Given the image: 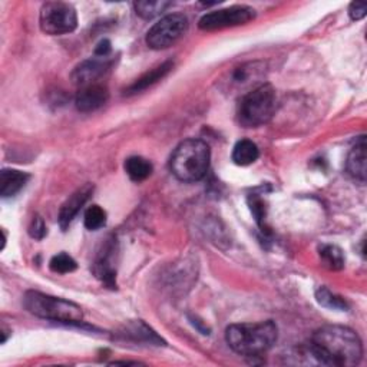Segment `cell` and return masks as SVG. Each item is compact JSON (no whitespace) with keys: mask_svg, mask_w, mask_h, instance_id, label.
Returning <instances> with one entry per match:
<instances>
[{"mask_svg":"<svg viewBox=\"0 0 367 367\" xmlns=\"http://www.w3.org/2000/svg\"><path fill=\"white\" fill-rule=\"evenodd\" d=\"M260 157L259 147L250 140H241L232 150V161L239 167H249Z\"/></svg>","mask_w":367,"mask_h":367,"instance_id":"2e32d148","label":"cell"},{"mask_svg":"<svg viewBox=\"0 0 367 367\" xmlns=\"http://www.w3.org/2000/svg\"><path fill=\"white\" fill-rule=\"evenodd\" d=\"M112 52V46H110V42L108 39H103L98 43L96 49H95V56H99V58H109Z\"/></svg>","mask_w":367,"mask_h":367,"instance_id":"484cf974","label":"cell"},{"mask_svg":"<svg viewBox=\"0 0 367 367\" xmlns=\"http://www.w3.org/2000/svg\"><path fill=\"white\" fill-rule=\"evenodd\" d=\"M109 99L108 88L102 83L82 86L75 98V105L81 112H93L102 108Z\"/></svg>","mask_w":367,"mask_h":367,"instance_id":"30bf717a","label":"cell"},{"mask_svg":"<svg viewBox=\"0 0 367 367\" xmlns=\"http://www.w3.org/2000/svg\"><path fill=\"white\" fill-rule=\"evenodd\" d=\"M171 5V2H165V0H141L134 4V8L138 16L148 21L162 15Z\"/></svg>","mask_w":367,"mask_h":367,"instance_id":"ac0fdd59","label":"cell"},{"mask_svg":"<svg viewBox=\"0 0 367 367\" xmlns=\"http://www.w3.org/2000/svg\"><path fill=\"white\" fill-rule=\"evenodd\" d=\"M346 168L354 180L360 182L366 181V141L363 137L348 153Z\"/></svg>","mask_w":367,"mask_h":367,"instance_id":"4fadbf2b","label":"cell"},{"mask_svg":"<svg viewBox=\"0 0 367 367\" xmlns=\"http://www.w3.org/2000/svg\"><path fill=\"white\" fill-rule=\"evenodd\" d=\"M316 299L319 301L320 306L326 307V309H330V310H337V311H347L348 310V304L347 301L331 293L329 289L326 287H320L317 291H316Z\"/></svg>","mask_w":367,"mask_h":367,"instance_id":"ffe728a7","label":"cell"},{"mask_svg":"<svg viewBox=\"0 0 367 367\" xmlns=\"http://www.w3.org/2000/svg\"><path fill=\"white\" fill-rule=\"evenodd\" d=\"M83 224L89 231H98L106 224V212L99 205H91L85 211Z\"/></svg>","mask_w":367,"mask_h":367,"instance_id":"44dd1931","label":"cell"},{"mask_svg":"<svg viewBox=\"0 0 367 367\" xmlns=\"http://www.w3.org/2000/svg\"><path fill=\"white\" fill-rule=\"evenodd\" d=\"M211 151L201 140H185L171 157V172L182 182H197L205 178L210 170Z\"/></svg>","mask_w":367,"mask_h":367,"instance_id":"3957f363","label":"cell"},{"mask_svg":"<svg viewBox=\"0 0 367 367\" xmlns=\"http://www.w3.org/2000/svg\"><path fill=\"white\" fill-rule=\"evenodd\" d=\"M46 225H45V221L42 217H35L31 227H29V234L32 238L35 239H43L45 235H46Z\"/></svg>","mask_w":367,"mask_h":367,"instance_id":"cb8c5ba5","label":"cell"},{"mask_svg":"<svg viewBox=\"0 0 367 367\" xmlns=\"http://www.w3.org/2000/svg\"><path fill=\"white\" fill-rule=\"evenodd\" d=\"M174 68V62L168 61V62H164L162 65L151 69L150 72H147L145 75H143L140 79H137L125 92L127 95H135V93H140L145 89H148L150 86L155 85L158 81H161L162 78H165L171 69Z\"/></svg>","mask_w":367,"mask_h":367,"instance_id":"5bb4252c","label":"cell"},{"mask_svg":"<svg viewBox=\"0 0 367 367\" xmlns=\"http://www.w3.org/2000/svg\"><path fill=\"white\" fill-rule=\"evenodd\" d=\"M113 61L109 58L95 56L92 59L81 62L72 72L71 79L78 86H86L98 83V81L110 69Z\"/></svg>","mask_w":367,"mask_h":367,"instance_id":"9c48e42d","label":"cell"},{"mask_svg":"<svg viewBox=\"0 0 367 367\" xmlns=\"http://www.w3.org/2000/svg\"><path fill=\"white\" fill-rule=\"evenodd\" d=\"M24 306L31 314L45 320L79 324L83 319L81 306L69 300L48 296L39 291H28L24 297Z\"/></svg>","mask_w":367,"mask_h":367,"instance_id":"5b68a950","label":"cell"},{"mask_svg":"<svg viewBox=\"0 0 367 367\" xmlns=\"http://www.w3.org/2000/svg\"><path fill=\"white\" fill-rule=\"evenodd\" d=\"M188 29V19L182 14H170L161 18L147 33V45L161 51L177 43Z\"/></svg>","mask_w":367,"mask_h":367,"instance_id":"52a82bcc","label":"cell"},{"mask_svg":"<svg viewBox=\"0 0 367 367\" xmlns=\"http://www.w3.org/2000/svg\"><path fill=\"white\" fill-rule=\"evenodd\" d=\"M276 106V89L269 83L260 85L242 96L238 106V122L246 128L262 127L274 116Z\"/></svg>","mask_w":367,"mask_h":367,"instance_id":"277c9868","label":"cell"},{"mask_svg":"<svg viewBox=\"0 0 367 367\" xmlns=\"http://www.w3.org/2000/svg\"><path fill=\"white\" fill-rule=\"evenodd\" d=\"M122 336L130 337L134 341H144V343L154 344V346L165 344V341L150 326H147L144 321L130 323L128 326H125L124 331H122Z\"/></svg>","mask_w":367,"mask_h":367,"instance_id":"9a60e30c","label":"cell"},{"mask_svg":"<svg viewBox=\"0 0 367 367\" xmlns=\"http://www.w3.org/2000/svg\"><path fill=\"white\" fill-rule=\"evenodd\" d=\"M367 14V5L364 2H353L348 6V16L351 21H361Z\"/></svg>","mask_w":367,"mask_h":367,"instance_id":"d4e9b609","label":"cell"},{"mask_svg":"<svg viewBox=\"0 0 367 367\" xmlns=\"http://www.w3.org/2000/svg\"><path fill=\"white\" fill-rule=\"evenodd\" d=\"M49 269L58 274H68V273L75 272L78 269V264L71 256L61 253V254L52 257V260L49 263Z\"/></svg>","mask_w":367,"mask_h":367,"instance_id":"7402d4cb","label":"cell"},{"mask_svg":"<svg viewBox=\"0 0 367 367\" xmlns=\"http://www.w3.org/2000/svg\"><path fill=\"white\" fill-rule=\"evenodd\" d=\"M320 259L329 270H341L344 267V254L337 246L324 244L320 247Z\"/></svg>","mask_w":367,"mask_h":367,"instance_id":"d6986e66","label":"cell"},{"mask_svg":"<svg viewBox=\"0 0 367 367\" xmlns=\"http://www.w3.org/2000/svg\"><path fill=\"white\" fill-rule=\"evenodd\" d=\"M39 24L42 32L46 35H66L78 28V15L71 4L48 2L41 9Z\"/></svg>","mask_w":367,"mask_h":367,"instance_id":"8992f818","label":"cell"},{"mask_svg":"<svg viewBox=\"0 0 367 367\" xmlns=\"http://www.w3.org/2000/svg\"><path fill=\"white\" fill-rule=\"evenodd\" d=\"M110 364H141L138 361H113Z\"/></svg>","mask_w":367,"mask_h":367,"instance_id":"4316f807","label":"cell"},{"mask_svg":"<svg viewBox=\"0 0 367 367\" xmlns=\"http://www.w3.org/2000/svg\"><path fill=\"white\" fill-rule=\"evenodd\" d=\"M125 171L133 181L143 182L153 174V164L143 157H131L125 161Z\"/></svg>","mask_w":367,"mask_h":367,"instance_id":"e0dca14e","label":"cell"},{"mask_svg":"<svg viewBox=\"0 0 367 367\" xmlns=\"http://www.w3.org/2000/svg\"><path fill=\"white\" fill-rule=\"evenodd\" d=\"M279 329L274 321L232 324L225 331L228 346L238 354L256 357L267 353L277 341Z\"/></svg>","mask_w":367,"mask_h":367,"instance_id":"7a4b0ae2","label":"cell"},{"mask_svg":"<svg viewBox=\"0 0 367 367\" xmlns=\"http://www.w3.org/2000/svg\"><path fill=\"white\" fill-rule=\"evenodd\" d=\"M256 18V11L246 5H235L227 9L214 11L205 14L200 22L198 28L205 32L222 31L227 28H235L239 25H246Z\"/></svg>","mask_w":367,"mask_h":367,"instance_id":"ba28073f","label":"cell"},{"mask_svg":"<svg viewBox=\"0 0 367 367\" xmlns=\"http://www.w3.org/2000/svg\"><path fill=\"white\" fill-rule=\"evenodd\" d=\"M249 205L256 218V222L259 224V227L263 231H266V205H264L263 198L259 197L257 194H253L249 198Z\"/></svg>","mask_w":367,"mask_h":367,"instance_id":"603a6c76","label":"cell"},{"mask_svg":"<svg viewBox=\"0 0 367 367\" xmlns=\"http://www.w3.org/2000/svg\"><path fill=\"white\" fill-rule=\"evenodd\" d=\"M92 192H93V185L86 184L82 188H79L78 191H75L66 200V202L62 205V208L59 211V225L63 231H66V228L71 225V222L75 219V217L83 208V205L86 204V201L89 200Z\"/></svg>","mask_w":367,"mask_h":367,"instance_id":"8fae6325","label":"cell"},{"mask_svg":"<svg viewBox=\"0 0 367 367\" xmlns=\"http://www.w3.org/2000/svg\"><path fill=\"white\" fill-rule=\"evenodd\" d=\"M310 348L317 364L350 367L360 363L363 344L356 331L344 326H323L314 331Z\"/></svg>","mask_w":367,"mask_h":367,"instance_id":"6da1fadb","label":"cell"},{"mask_svg":"<svg viewBox=\"0 0 367 367\" xmlns=\"http://www.w3.org/2000/svg\"><path fill=\"white\" fill-rule=\"evenodd\" d=\"M29 178L31 177L26 172L18 170H4L0 174V194L4 198L15 197L25 188Z\"/></svg>","mask_w":367,"mask_h":367,"instance_id":"7c38bea8","label":"cell"}]
</instances>
